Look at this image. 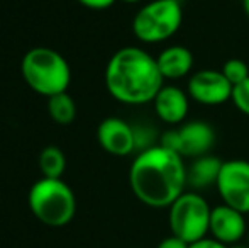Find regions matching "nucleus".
<instances>
[{
  "mask_svg": "<svg viewBox=\"0 0 249 248\" xmlns=\"http://www.w3.org/2000/svg\"><path fill=\"white\" fill-rule=\"evenodd\" d=\"M129 184L142 204L170 208L187 189L183 156L161 145L142 150L131 165Z\"/></svg>",
  "mask_w": 249,
  "mask_h": 248,
  "instance_id": "nucleus-1",
  "label": "nucleus"
},
{
  "mask_svg": "<svg viewBox=\"0 0 249 248\" xmlns=\"http://www.w3.org/2000/svg\"><path fill=\"white\" fill-rule=\"evenodd\" d=\"M164 85L156 58L138 46L117 50L105 66V87L115 100L122 104L153 102Z\"/></svg>",
  "mask_w": 249,
  "mask_h": 248,
  "instance_id": "nucleus-2",
  "label": "nucleus"
},
{
  "mask_svg": "<svg viewBox=\"0 0 249 248\" xmlns=\"http://www.w3.org/2000/svg\"><path fill=\"white\" fill-rule=\"evenodd\" d=\"M20 73L29 89L46 99L68 92L71 82V70L65 57L46 46L33 48L24 55Z\"/></svg>",
  "mask_w": 249,
  "mask_h": 248,
  "instance_id": "nucleus-3",
  "label": "nucleus"
},
{
  "mask_svg": "<svg viewBox=\"0 0 249 248\" xmlns=\"http://www.w3.org/2000/svg\"><path fill=\"white\" fill-rule=\"evenodd\" d=\"M29 209L34 218L51 228L66 226L76 212V199L63 179H39L29 191Z\"/></svg>",
  "mask_w": 249,
  "mask_h": 248,
  "instance_id": "nucleus-4",
  "label": "nucleus"
},
{
  "mask_svg": "<svg viewBox=\"0 0 249 248\" xmlns=\"http://www.w3.org/2000/svg\"><path fill=\"white\" fill-rule=\"evenodd\" d=\"M181 20V3L175 0H153L134 16L132 33L142 43H163L180 29Z\"/></svg>",
  "mask_w": 249,
  "mask_h": 248,
  "instance_id": "nucleus-5",
  "label": "nucleus"
},
{
  "mask_svg": "<svg viewBox=\"0 0 249 248\" xmlns=\"http://www.w3.org/2000/svg\"><path fill=\"white\" fill-rule=\"evenodd\" d=\"M212 208L198 192L185 191L170 206L171 235L187 243H195L207 238Z\"/></svg>",
  "mask_w": 249,
  "mask_h": 248,
  "instance_id": "nucleus-6",
  "label": "nucleus"
},
{
  "mask_svg": "<svg viewBox=\"0 0 249 248\" xmlns=\"http://www.w3.org/2000/svg\"><path fill=\"white\" fill-rule=\"evenodd\" d=\"M215 143V133L212 126L203 121H190L166 131L161 136V146L178 153L180 156H198L209 155L210 148Z\"/></svg>",
  "mask_w": 249,
  "mask_h": 248,
  "instance_id": "nucleus-7",
  "label": "nucleus"
},
{
  "mask_svg": "<svg viewBox=\"0 0 249 248\" xmlns=\"http://www.w3.org/2000/svg\"><path fill=\"white\" fill-rule=\"evenodd\" d=\"M222 204L237 209L243 214L249 212V162L227 160L222 162L215 184Z\"/></svg>",
  "mask_w": 249,
  "mask_h": 248,
  "instance_id": "nucleus-8",
  "label": "nucleus"
},
{
  "mask_svg": "<svg viewBox=\"0 0 249 248\" xmlns=\"http://www.w3.org/2000/svg\"><path fill=\"white\" fill-rule=\"evenodd\" d=\"M188 95L203 106H219L232 99L234 87L220 70H198L188 78Z\"/></svg>",
  "mask_w": 249,
  "mask_h": 248,
  "instance_id": "nucleus-9",
  "label": "nucleus"
},
{
  "mask_svg": "<svg viewBox=\"0 0 249 248\" xmlns=\"http://www.w3.org/2000/svg\"><path fill=\"white\" fill-rule=\"evenodd\" d=\"M209 233L212 235L210 238L217 240L227 247L237 245L248 233L244 214L227 204L215 206L210 212Z\"/></svg>",
  "mask_w": 249,
  "mask_h": 248,
  "instance_id": "nucleus-10",
  "label": "nucleus"
},
{
  "mask_svg": "<svg viewBox=\"0 0 249 248\" xmlns=\"http://www.w3.org/2000/svg\"><path fill=\"white\" fill-rule=\"evenodd\" d=\"M97 139L104 152L115 156H125L136 148V133L121 117H105L97 128Z\"/></svg>",
  "mask_w": 249,
  "mask_h": 248,
  "instance_id": "nucleus-11",
  "label": "nucleus"
},
{
  "mask_svg": "<svg viewBox=\"0 0 249 248\" xmlns=\"http://www.w3.org/2000/svg\"><path fill=\"white\" fill-rule=\"evenodd\" d=\"M156 116L170 126L183 124L188 114V94L180 87L163 85L153 100Z\"/></svg>",
  "mask_w": 249,
  "mask_h": 248,
  "instance_id": "nucleus-12",
  "label": "nucleus"
},
{
  "mask_svg": "<svg viewBox=\"0 0 249 248\" xmlns=\"http://www.w3.org/2000/svg\"><path fill=\"white\" fill-rule=\"evenodd\" d=\"M156 63L164 80H178L192 72L194 55L185 46H168L156 57Z\"/></svg>",
  "mask_w": 249,
  "mask_h": 248,
  "instance_id": "nucleus-13",
  "label": "nucleus"
},
{
  "mask_svg": "<svg viewBox=\"0 0 249 248\" xmlns=\"http://www.w3.org/2000/svg\"><path fill=\"white\" fill-rule=\"evenodd\" d=\"M220 167H222V162L217 156L203 155L194 158V163L187 167V187L202 191L205 187L215 186L220 173Z\"/></svg>",
  "mask_w": 249,
  "mask_h": 248,
  "instance_id": "nucleus-14",
  "label": "nucleus"
},
{
  "mask_svg": "<svg viewBox=\"0 0 249 248\" xmlns=\"http://www.w3.org/2000/svg\"><path fill=\"white\" fill-rule=\"evenodd\" d=\"M37 165L46 179H61L66 170V155L61 148L51 145L41 150Z\"/></svg>",
  "mask_w": 249,
  "mask_h": 248,
  "instance_id": "nucleus-15",
  "label": "nucleus"
},
{
  "mask_svg": "<svg viewBox=\"0 0 249 248\" xmlns=\"http://www.w3.org/2000/svg\"><path fill=\"white\" fill-rule=\"evenodd\" d=\"M48 113L56 124L68 126L76 117V104L68 92L56 94L48 99Z\"/></svg>",
  "mask_w": 249,
  "mask_h": 248,
  "instance_id": "nucleus-16",
  "label": "nucleus"
},
{
  "mask_svg": "<svg viewBox=\"0 0 249 248\" xmlns=\"http://www.w3.org/2000/svg\"><path fill=\"white\" fill-rule=\"evenodd\" d=\"M222 75L229 80V83L232 87H237L249 78V66L246 61L239 60V58H231L224 63V66L220 68Z\"/></svg>",
  "mask_w": 249,
  "mask_h": 248,
  "instance_id": "nucleus-17",
  "label": "nucleus"
},
{
  "mask_svg": "<svg viewBox=\"0 0 249 248\" xmlns=\"http://www.w3.org/2000/svg\"><path fill=\"white\" fill-rule=\"evenodd\" d=\"M234 106L241 111L243 114L249 116V78L244 80L241 85L234 87V92H232V99Z\"/></svg>",
  "mask_w": 249,
  "mask_h": 248,
  "instance_id": "nucleus-18",
  "label": "nucleus"
},
{
  "mask_svg": "<svg viewBox=\"0 0 249 248\" xmlns=\"http://www.w3.org/2000/svg\"><path fill=\"white\" fill-rule=\"evenodd\" d=\"M76 2L82 3L83 7H89V9L104 10V9H108L110 5H114L117 0H76Z\"/></svg>",
  "mask_w": 249,
  "mask_h": 248,
  "instance_id": "nucleus-19",
  "label": "nucleus"
},
{
  "mask_svg": "<svg viewBox=\"0 0 249 248\" xmlns=\"http://www.w3.org/2000/svg\"><path fill=\"white\" fill-rule=\"evenodd\" d=\"M156 248H190V243L183 242V240L171 235V236H166L164 240H161L160 245Z\"/></svg>",
  "mask_w": 249,
  "mask_h": 248,
  "instance_id": "nucleus-20",
  "label": "nucleus"
},
{
  "mask_svg": "<svg viewBox=\"0 0 249 248\" xmlns=\"http://www.w3.org/2000/svg\"><path fill=\"white\" fill-rule=\"evenodd\" d=\"M190 248H231V247H227V245H224V243H220V242H217V240L209 238V236H207V238L192 243Z\"/></svg>",
  "mask_w": 249,
  "mask_h": 248,
  "instance_id": "nucleus-21",
  "label": "nucleus"
},
{
  "mask_svg": "<svg viewBox=\"0 0 249 248\" xmlns=\"http://www.w3.org/2000/svg\"><path fill=\"white\" fill-rule=\"evenodd\" d=\"M243 9H244V14H246L248 19H249V0H243Z\"/></svg>",
  "mask_w": 249,
  "mask_h": 248,
  "instance_id": "nucleus-22",
  "label": "nucleus"
},
{
  "mask_svg": "<svg viewBox=\"0 0 249 248\" xmlns=\"http://www.w3.org/2000/svg\"><path fill=\"white\" fill-rule=\"evenodd\" d=\"M122 2H125V3H139V2H142V0H122Z\"/></svg>",
  "mask_w": 249,
  "mask_h": 248,
  "instance_id": "nucleus-23",
  "label": "nucleus"
},
{
  "mask_svg": "<svg viewBox=\"0 0 249 248\" xmlns=\"http://www.w3.org/2000/svg\"><path fill=\"white\" fill-rule=\"evenodd\" d=\"M248 248H249V229H248Z\"/></svg>",
  "mask_w": 249,
  "mask_h": 248,
  "instance_id": "nucleus-24",
  "label": "nucleus"
},
{
  "mask_svg": "<svg viewBox=\"0 0 249 248\" xmlns=\"http://www.w3.org/2000/svg\"><path fill=\"white\" fill-rule=\"evenodd\" d=\"M175 2H178V3H181V2H183V0H175Z\"/></svg>",
  "mask_w": 249,
  "mask_h": 248,
  "instance_id": "nucleus-25",
  "label": "nucleus"
}]
</instances>
